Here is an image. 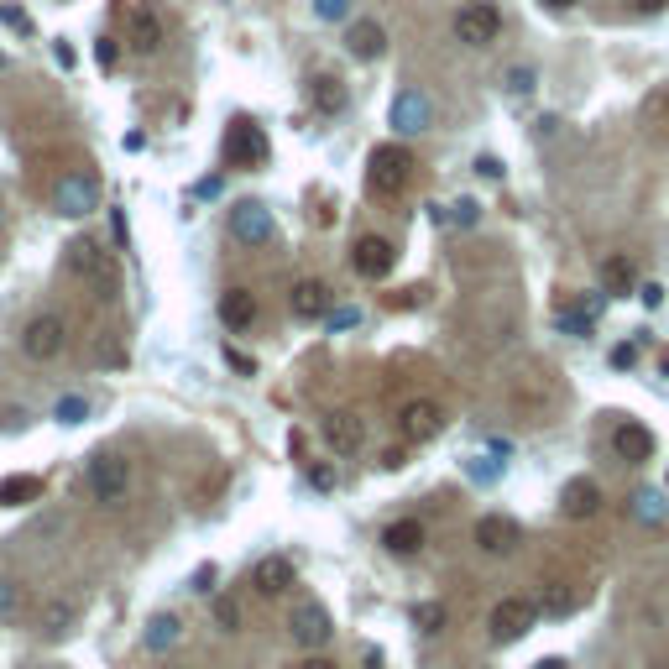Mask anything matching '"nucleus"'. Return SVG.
<instances>
[{"instance_id": "obj_18", "label": "nucleus", "mask_w": 669, "mask_h": 669, "mask_svg": "<svg viewBox=\"0 0 669 669\" xmlns=\"http://www.w3.org/2000/svg\"><path fill=\"white\" fill-rule=\"evenodd\" d=\"M293 581H298V570H293L288 555H267V560L251 565V586H257V596H283Z\"/></svg>"}, {"instance_id": "obj_36", "label": "nucleus", "mask_w": 669, "mask_h": 669, "mask_svg": "<svg viewBox=\"0 0 669 669\" xmlns=\"http://www.w3.org/2000/svg\"><path fill=\"white\" fill-rule=\"evenodd\" d=\"M11 612H16V586L0 575V617H11Z\"/></svg>"}, {"instance_id": "obj_25", "label": "nucleus", "mask_w": 669, "mask_h": 669, "mask_svg": "<svg viewBox=\"0 0 669 669\" xmlns=\"http://www.w3.org/2000/svg\"><path fill=\"white\" fill-rule=\"evenodd\" d=\"M42 497V481L37 476H6L0 481V507H27Z\"/></svg>"}, {"instance_id": "obj_35", "label": "nucleus", "mask_w": 669, "mask_h": 669, "mask_svg": "<svg viewBox=\"0 0 669 669\" xmlns=\"http://www.w3.org/2000/svg\"><path fill=\"white\" fill-rule=\"evenodd\" d=\"M570 607H575V596H570V591H560V586L544 596V612H555V617H560V612H570Z\"/></svg>"}, {"instance_id": "obj_37", "label": "nucleus", "mask_w": 669, "mask_h": 669, "mask_svg": "<svg viewBox=\"0 0 669 669\" xmlns=\"http://www.w3.org/2000/svg\"><path fill=\"white\" fill-rule=\"evenodd\" d=\"M638 298H643V309H659V304H664V288H659V283H643Z\"/></svg>"}, {"instance_id": "obj_26", "label": "nucleus", "mask_w": 669, "mask_h": 669, "mask_svg": "<svg viewBox=\"0 0 669 669\" xmlns=\"http://www.w3.org/2000/svg\"><path fill=\"white\" fill-rule=\"evenodd\" d=\"M633 518L659 528V523L669 518V502H664V492H654V487H649V492H633Z\"/></svg>"}, {"instance_id": "obj_24", "label": "nucleus", "mask_w": 669, "mask_h": 669, "mask_svg": "<svg viewBox=\"0 0 669 669\" xmlns=\"http://www.w3.org/2000/svg\"><path fill=\"white\" fill-rule=\"evenodd\" d=\"M382 544L392 549V555H419V549H424V523H419V518H398V523H387Z\"/></svg>"}, {"instance_id": "obj_14", "label": "nucleus", "mask_w": 669, "mask_h": 669, "mask_svg": "<svg viewBox=\"0 0 669 669\" xmlns=\"http://www.w3.org/2000/svg\"><path fill=\"white\" fill-rule=\"evenodd\" d=\"M230 236L246 241V246H267L272 241V215H267V204H236L230 210Z\"/></svg>"}, {"instance_id": "obj_28", "label": "nucleus", "mask_w": 669, "mask_h": 669, "mask_svg": "<svg viewBox=\"0 0 669 669\" xmlns=\"http://www.w3.org/2000/svg\"><path fill=\"white\" fill-rule=\"evenodd\" d=\"M413 628H419V633H440L445 628V607L440 602H419V607H413Z\"/></svg>"}, {"instance_id": "obj_23", "label": "nucleus", "mask_w": 669, "mask_h": 669, "mask_svg": "<svg viewBox=\"0 0 669 669\" xmlns=\"http://www.w3.org/2000/svg\"><path fill=\"white\" fill-rule=\"evenodd\" d=\"M309 100L319 115H340L345 110V79L340 74H314L309 79Z\"/></svg>"}, {"instance_id": "obj_49", "label": "nucleus", "mask_w": 669, "mask_h": 669, "mask_svg": "<svg viewBox=\"0 0 669 669\" xmlns=\"http://www.w3.org/2000/svg\"><path fill=\"white\" fill-rule=\"evenodd\" d=\"M544 6H555V11H570V6H581V0H544Z\"/></svg>"}, {"instance_id": "obj_45", "label": "nucleus", "mask_w": 669, "mask_h": 669, "mask_svg": "<svg viewBox=\"0 0 669 669\" xmlns=\"http://www.w3.org/2000/svg\"><path fill=\"white\" fill-rule=\"evenodd\" d=\"M105 361H126V351H121V340H115V335L105 340Z\"/></svg>"}, {"instance_id": "obj_17", "label": "nucleus", "mask_w": 669, "mask_h": 669, "mask_svg": "<svg viewBox=\"0 0 669 669\" xmlns=\"http://www.w3.org/2000/svg\"><path fill=\"white\" fill-rule=\"evenodd\" d=\"M612 450H617V460H628V466H643V460L654 455V434H649V424L622 419V424L612 429Z\"/></svg>"}, {"instance_id": "obj_7", "label": "nucleus", "mask_w": 669, "mask_h": 669, "mask_svg": "<svg viewBox=\"0 0 669 669\" xmlns=\"http://www.w3.org/2000/svg\"><path fill=\"white\" fill-rule=\"evenodd\" d=\"M251 163H267V136L257 121H230L225 131V168H251Z\"/></svg>"}, {"instance_id": "obj_6", "label": "nucleus", "mask_w": 669, "mask_h": 669, "mask_svg": "<svg viewBox=\"0 0 669 669\" xmlns=\"http://www.w3.org/2000/svg\"><path fill=\"white\" fill-rule=\"evenodd\" d=\"M288 633H293V643H304V649H325L335 638V622H330L325 602H298L288 612Z\"/></svg>"}, {"instance_id": "obj_2", "label": "nucleus", "mask_w": 669, "mask_h": 669, "mask_svg": "<svg viewBox=\"0 0 669 669\" xmlns=\"http://www.w3.org/2000/svg\"><path fill=\"white\" fill-rule=\"evenodd\" d=\"M408 178H413V157L398 142L377 147L372 163H366V189H372V199H398L408 189Z\"/></svg>"}, {"instance_id": "obj_40", "label": "nucleus", "mask_w": 669, "mask_h": 669, "mask_svg": "<svg viewBox=\"0 0 669 669\" xmlns=\"http://www.w3.org/2000/svg\"><path fill=\"white\" fill-rule=\"evenodd\" d=\"M309 481H314V487H319V492H330V487H335V476H330V466H314V471H309Z\"/></svg>"}, {"instance_id": "obj_13", "label": "nucleus", "mask_w": 669, "mask_h": 669, "mask_svg": "<svg viewBox=\"0 0 669 669\" xmlns=\"http://www.w3.org/2000/svg\"><path fill=\"white\" fill-rule=\"evenodd\" d=\"M392 262H398V251H392V241H382V236H361L356 251H351V267L361 272L366 283H382L392 272Z\"/></svg>"}, {"instance_id": "obj_10", "label": "nucleus", "mask_w": 669, "mask_h": 669, "mask_svg": "<svg viewBox=\"0 0 669 669\" xmlns=\"http://www.w3.org/2000/svg\"><path fill=\"white\" fill-rule=\"evenodd\" d=\"M21 345H27L32 361H53L63 345H68V325H63L58 314H37L32 325H27V335H21Z\"/></svg>"}, {"instance_id": "obj_5", "label": "nucleus", "mask_w": 669, "mask_h": 669, "mask_svg": "<svg viewBox=\"0 0 669 669\" xmlns=\"http://www.w3.org/2000/svg\"><path fill=\"white\" fill-rule=\"evenodd\" d=\"M398 429H403L408 445H429L434 434L445 429V408L429 403V398H408V403L398 408Z\"/></svg>"}, {"instance_id": "obj_34", "label": "nucleus", "mask_w": 669, "mask_h": 669, "mask_svg": "<svg viewBox=\"0 0 669 669\" xmlns=\"http://www.w3.org/2000/svg\"><path fill=\"white\" fill-rule=\"evenodd\" d=\"M215 617H220V628H225V633H236V628H241V612H236V602H225V596L215 602Z\"/></svg>"}, {"instance_id": "obj_50", "label": "nucleus", "mask_w": 669, "mask_h": 669, "mask_svg": "<svg viewBox=\"0 0 669 669\" xmlns=\"http://www.w3.org/2000/svg\"><path fill=\"white\" fill-rule=\"evenodd\" d=\"M659 372H664V377H669V356H664V361H659Z\"/></svg>"}, {"instance_id": "obj_43", "label": "nucleus", "mask_w": 669, "mask_h": 669, "mask_svg": "<svg viewBox=\"0 0 669 669\" xmlns=\"http://www.w3.org/2000/svg\"><path fill=\"white\" fill-rule=\"evenodd\" d=\"M649 110H654V115H669V84L659 89V95H649Z\"/></svg>"}, {"instance_id": "obj_16", "label": "nucleus", "mask_w": 669, "mask_h": 669, "mask_svg": "<svg viewBox=\"0 0 669 669\" xmlns=\"http://www.w3.org/2000/svg\"><path fill=\"white\" fill-rule=\"evenodd\" d=\"M476 544L487 549V555H513V549L523 544V528L513 518H502V513H487L476 523Z\"/></svg>"}, {"instance_id": "obj_27", "label": "nucleus", "mask_w": 669, "mask_h": 669, "mask_svg": "<svg viewBox=\"0 0 669 669\" xmlns=\"http://www.w3.org/2000/svg\"><path fill=\"white\" fill-rule=\"evenodd\" d=\"M602 288L607 293H628L633 288V262L628 257H607L602 262Z\"/></svg>"}, {"instance_id": "obj_42", "label": "nucleus", "mask_w": 669, "mask_h": 669, "mask_svg": "<svg viewBox=\"0 0 669 669\" xmlns=\"http://www.w3.org/2000/svg\"><path fill=\"white\" fill-rule=\"evenodd\" d=\"M476 173L481 178H502V163H497V157H476Z\"/></svg>"}, {"instance_id": "obj_44", "label": "nucleus", "mask_w": 669, "mask_h": 669, "mask_svg": "<svg viewBox=\"0 0 669 669\" xmlns=\"http://www.w3.org/2000/svg\"><path fill=\"white\" fill-rule=\"evenodd\" d=\"M455 220H460V225H471V220H476V204H471V199H460V204H455Z\"/></svg>"}, {"instance_id": "obj_46", "label": "nucleus", "mask_w": 669, "mask_h": 669, "mask_svg": "<svg viewBox=\"0 0 669 669\" xmlns=\"http://www.w3.org/2000/svg\"><path fill=\"white\" fill-rule=\"evenodd\" d=\"M293 669H335V664H330V659H319V654H314V659H304V664H293Z\"/></svg>"}, {"instance_id": "obj_15", "label": "nucleus", "mask_w": 669, "mask_h": 669, "mask_svg": "<svg viewBox=\"0 0 669 669\" xmlns=\"http://www.w3.org/2000/svg\"><path fill=\"white\" fill-rule=\"evenodd\" d=\"M288 314L298 319V325H314V319H325V314H330V288L319 283V278L293 283V293H288Z\"/></svg>"}, {"instance_id": "obj_39", "label": "nucleus", "mask_w": 669, "mask_h": 669, "mask_svg": "<svg viewBox=\"0 0 669 669\" xmlns=\"http://www.w3.org/2000/svg\"><path fill=\"white\" fill-rule=\"evenodd\" d=\"M0 16H6V21H11V27H16V32H32V21H27V16H21L16 6H0Z\"/></svg>"}, {"instance_id": "obj_11", "label": "nucleus", "mask_w": 669, "mask_h": 669, "mask_svg": "<svg viewBox=\"0 0 669 669\" xmlns=\"http://www.w3.org/2000/svg\"><path fill=\"white\" fill-rule=\"evenodd\" d=\"M126 48L142 53V58L163 48V11H157V6H131V16H126Z\"/></svg>"}, {"instance_id": "obj_8", "label": "nucleus", "mask_w": 669, "mask_h": 669, "mask_svg": "<svg viewBox=\"0 0 669 669\" xmlns=\"http://www.w3.org/2000/svg\"><path fill=\"white\" fill-rule=\"evenodd\" d=\"M534 617H539L534 602H523V596H502V602L492 607V638L497 643H518L528 628H534Z\"/></svg>"}, {"instance_id": "obj_9", "label": "nucleus", "mask_w": 669, "mask_h": 669, "mask_svg": "<svg viewBox=\"0 0 669 669\" xmlns=\"http://www.w3.org/2000/svg\"><path fill=\"white\" fill-rule=\"evenodd\" d=\"M319 434H325V445H330L335 455H356V450L366 445V424H361V413H351V408H335V413H325V424H319Z\"/></svg>"}, {"instance_id": "obj_31", "label": "nucleus", "mask_w": 669, "mask_h": 669, "mask_svg": "<svg viewBox=\"0 0 669 669\" xmlns=\"http://www.w3.org/2000/svg\"><path fill=\"white\" fill-rule=\"evenodd\" d=\"M53 413H58V424H84V419H89V403H84V398H63Z\"/></svg>"}, {"instance_id": "obj_20", "label": "nucleus", "mask_w": 669, "mask_h": 669, "mask_svg": "<svg viewBox=\"0 0 669 669\" xmlns=\"http://www.w3.org/2000/svg\"><path fill=\"white\" fill-rule=\"evenodd\" d=\"M596 507H602V487H596L591 476L565 481V492H560V513H565V518H591Z\"/></svg>"}, {"instance_id": "obj_41", "label": "nucleus", "mask_w": 669, "mask_h": 669, "mask_svg": "<svg viewBox=\"0 0 669 669\" xmlns=\"http://www.w3.org/2000/svg\"><path fill=\"white\" fill-rule=\"evenodd\" d=\"M95 58H100L105 68L115 63V37H100V42H95Z\"/></svg>"}, {"instance_id": "obj_48", "label": "nucleus", "mask_w": 669, "mask_h": 669, "mask_svg": "<svg viewBox=\"0 0 669 669\" xmlns=\"http://www.w3.org/2000/svg\"><path fill=\"white\" fill-rule=\"evenodd\" d=\"M534 669H570V664H565V659H539Z\"/></svg>"}, {"instance_id": "obj_19", "label": "nucleus", "mask_w": 669, "mask_h": 669, "mask_svg": "<svg viewBox=\"0 0 669 669\" xmlns=\"http://www.w3.org/2000/svg\"><path fill=\"white\" fill-rule=\"evenodd\" d=\"M429 121H434V105H429V95H419V89H403V95L392 100V126H398L403 136L424 131Z\"/></svg>"}, {"instance_id": "obj_38", "label": "nucleus", "mask_w": 669, "mask_h": 669, "mask_svg": "<svg viewBox=\"0 0 669 669\" xmlns=\"http://www.w3.org/2000/svg\"><path fill=\"white\" fill-rule=\"evenodd\" d=\"M633 361H638V351H633V345H617V351H612V366H622V372H628Z\"/></svg>"}, {"instance_id": "obj_1", "label": "nucleus", "mask_w": 669, "mask_h": 669, "mask_svg": "<svg viewBox=\"0 0 669 669\" xmlns=\"http://www.w3.org/2000/svg\"><path fill=\"white\" fill-rule=\"evenodd\" d=\"M68 272L95 288V298H115V288H121V267H115V257L100 241H89V236L68 246Z\"/></svg>"}, {"instance_id": "obj_3", "label": "nucleus", "mask_w": 669, "mask_h": 669, "mask_svg": "<svg viewBox=\"0 0 669 669\" xmlns=\"http://www.w3.org/2000/svg\"><path fill=\"white\" fill-rule=\"evenodd\" d=\"M502 32V11L492 0H466V6L455 11V37L466 42V48H492Z\"/></svg>"}, {"instance_id": "obj_4", "label": "nucleus", "mask_w": 669, "mask_h": 669, "mask_svg": "<svg viewBox=\"0 0 669 669\" xmlns=\"http://www.w3.org/2000/svg\"><path fill=\"white\" fill-rule=\"evenodd\" d=\"M84 481H89V497L105 502V507H115V502H126L131 471H126L121 455H95V460H89V471H84Z\"/></svg>"}, {"instance_id": "obj_47", "label": "nucleus", "mask_w": 669, "mask_h": 669, "mask_svg": "<svg viewBox=\"0 0 669 669\" xmlns=\"http://www.w3.org/2000/svg\"><path fill=\"white\" fill-rule=\"evenodd\" d=\"M659 6H669V0H633V11H659Z\"/></svg>"}, {"instance_id": "obj_32", "label": "nucleus", "mask_w": 669, "mask_h": 669, "mask_svg": "<svg viewBox=\"0 0 669 669\" xmlns=\"http://www.w3.org/2000/svg\"><path fill=\"white\" fill-rule=\"evenodd\" d=\"M345 11H351V0H314V16L319 21H340Z\"/></svg>"}, {"instance_id": "obj_33", "label": "nucleus", "mask_w": 669, "mask_h": 669, "mask_svg": "<svg viewBox=\"0 0 669 669\" xmlns=\"http://www.w3.org/2000/svg\"><path fill=\"white\" fill-rule=\"evenodd\" d=\"M507 89H513V95H528V89H534V68H507Z\"/></svg>"}, {"instance_id": "obj_30", "label": "nucleus", "mask_w": 669, "mask_h": 669, "mask_svg": "<svg viewBox=\"0 0 669 669\" xmlns=\"http://www.w3.org/2000/svg\"><path fill=\"white\" fill-rule=\"evenodd\" d=\"M42 628H48V633H68V628H74V607H68V602H48V607H42Z\"/></svg>"}, {"instance_id": "obj_29", "label": "nucleus", "mask_w": 669, "mask_h": 669, "mask_svg": "<svg viewBox=\"0 0 669 669\" xmlns=\"http://www.w3.org/2000/svg\"><path fill=\"white\" fill-rule=\"evenodd\" d=\"M168 643H178V617H152L147 649H168Z\"/></svg>"}, {"instance_id": "obj_22", "label": "nucleus", "mask_w": 669, "mask_h": 669, "mask_svg": "<svg viewBox=\"0 0 669 669\" xmlns=\"http://www.w3.org/2000/svg\"><path fill=\"white\" fill-rule=\"evenodd\" d=\"M220 319L230 330H251L257 325V293L251 288H225L220 293Z\"/></svg>"}, {"instance_id": "obj_12", "label": "nucleus", "mask_w": 669, "mask_h": 669, "mask_svg": "<svg viewBox=\"0 0 669 669\" xmlns=\"http://www.w3.org/2000/svg\"><path fill=\"white\" fill-rule=\"evenodd\" d=\"M58 210L63 215H89V210H95V204H100V183H95V173H63L58 178Z\"/></svg>"}, {"instance_id": "obj_21", "label": "nucleus", "mask_w": 669, "mask_h": 669, "mask_svg": "<svg viewBox=\"0 0 669 669\" xmlns=\"http://www.w3.org/2000/svg\"><path fill=\"white\" fill-rule=\"evenodd\" d=\"M382 48H387V32L377 21H351V27H345V53L351 58L372 63V58H382Z\"/></svg>"}]
</instances>
